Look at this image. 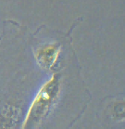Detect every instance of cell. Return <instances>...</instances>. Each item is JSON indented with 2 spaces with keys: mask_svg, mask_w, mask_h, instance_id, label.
<instances>
[{
  "mask_svg": "<svg viewBox=\"0 0 125 129\" xmlns=\"http://www.w3.org/2000/svg\"><path fill=\"white\" fill-rule=\"evenodd\" d=\"M60 91V80L57 73L53 74L39 89L27 112L21 129H32L48 113L58 99Z\"/></svg>",
  "mask_w": 125,
  "mask_h": 129,
  "instance_id": "cell-1",
  "label": "cell"
},
{
  "mask_svg": "<svg viewBox=\"0 0 125 129\" xmlns=\"http://www.w3.org/2000/svg\"><path fill=\"white\" fill-rule=\"evenodd\" d=\"M60 53V46L58 44L45 45L35 52V59L42 69L51 70L55 66Z\"/></svg>",
  "mask_w": 125,
  "mask_h": 129,
  "instance_id": "cell-2",
  "label": "cell"
}]
</instances>
